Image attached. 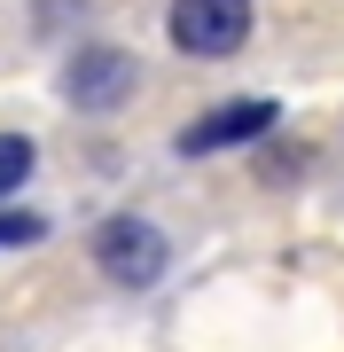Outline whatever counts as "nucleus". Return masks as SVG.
I'll return each mask as SVG.
<instances>
[{
    "label": "nucleus",
    "instance_id": "5",
    "mask_svg": "<svg viewBox=\"0 0 344 352\" xmlns=\"http://www.w3.org/2000/svg\"><path fill=\"white\" fill-rule=\"evenodd\" d=\"M32 164H39V149H32L24 133H0V196H16V188H24V180H32Z\"/></svg>",
    "mask_w": 344,
    "mask_h": 352
},
{
    "label": "nucleus",
    "instance_id": "1",
    "mask_svg": "<svg viewBox=\"0 0 344 352\" xmlns=\"http://www.w3.org/2000/svg\"><path fill=\"white\" fill-rule=\"evenodd\" d=\"M94 258H102V274L110 282H126V289H149L157 274H165V227L157 219H141V212H117L94 227Z\"/></svg>",
    "mask_w": 344,
    "mask_h": 352
},
{
    "label": "nucleus",
    "instance_id": "6",
    "mask_svg": "<svg viewBox=\"0 0 344 352\" xmlns=\"http://www.w3.org/2000/svg\"><path fill=\"white\" fill-rule=\"evenodd\" d=\"M47 235V219L39 212H0V251H24V243Z\"/></svg>",
    "mask_w": 344,
    "mask_h": 352
},
{
    "label": "nucleus",
    "instance_id": "2",
    "mask_svg": "<svg viewBox=\"0 0 344 352\" xmlns=\"http://www.w3.org/2000/svg\"><path fill=\"white\" fill-rule=\"evenodd\" d=\"M133 87H141V63L126 47H102V39L78 47L63 63V102H71V110H126Z\"/></svg>",
    "mask_w": 344,
    "mask_h": 352
},
{
    "label": "nucleus",
    "instance_id": "3",
    "mask_svg": "<svg viewBox=\"0 0 344 352\" xmlns=\"http://www.w3.org/2000/svg\"><path fill=\"white\" fill-rule=\"evenodd\" d=\"M251 39V0H172V47L180 55H235Z\"/></svg>",
    "mask_w": 344,
    "mask_h": 352
},
{
    "label": "nucleus",
    "instance_id": "4",
    "mask_svg": "<svg viewBox=\"0 0 344 352\" xmlns=\"http://www.w3.org/2000/svg\"><path fill=\"white\" fill-rule=\"evenodd\" d=\"M266 126H274V102H219V110H204L180 133V157H211V149H235V141H258Z\"/></svg>",
    "mask_w": 344,
    "mask_h": 352
}]
</instances>
